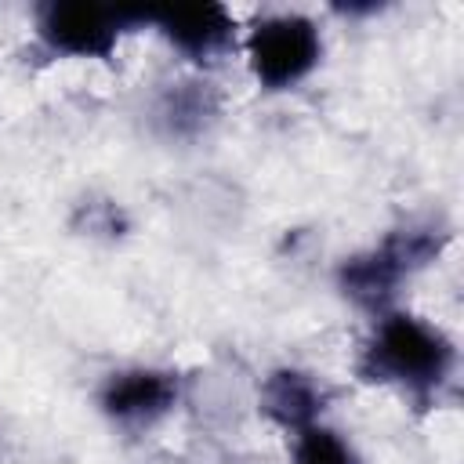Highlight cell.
Masks as SVG:
<instances>
[{
	"instance_id": "7a4b0ae2",
	"label": "cell",
	"mask_w": 464,
	"mask_h": 464,
	"mask_svg": "<svg viewBox=\"0 0 464 464\" xmlns=\"http://www.w3.org/2000/svg\"><path fill=\"white\" fill-rule=\"evenodd\" d=\"M446 243H450V228L442 221L410 218L392 232H384L366 250L344 257L337 268V286L355 308L377 315L395 304L402 283L424 272L446 250Z\"/></svg>"
},
{
	"instance_id": "277c9868",
	"label": "cell",
	"mask_w": 464,
	"mask_h": 464,
	"mask_svg": "<svg viewBox=\"0 0 464 464\" xmlns=\"http://www.w3.org/2000/svg\"><path fill=\"white\" fill-rule=\"evenodd\" d=\"M36 44L51 58H83L109 62L120 51L123 33L141 29L138 7H105V4H40L36 7Z\"/></svg>"
},
{
	"instance_id": "6da1fadb",
	"label": "cell",
	"mask_w": 464,
	"mask_h": 464,
	"mask_svg": "<svg viewBox=\"0 0 464 464\" xmlns=\"http://www.w3.org/2000/svg\"><path fill=\"white\" fill-rule=\"evenodd\" d=\"M355 373L366 384L392 388L417 406H431L453 384L457 344L439 323L392 304L370 319Z\"/></svg>"
},
{
	"instance_id": "52a82bcc",
	"label": "cell",
	"mask_w": 464,
	"mask_h": 464,
	"mask_svg": "<svg viewBox=\"0 0 464 464\" xmlns=\"http://www.w3.org/2000/svg\"><path fill=\"white\" fill-rule=\"evenodd\" d=\"M257 410L286 435L323 420L326 413V388L315 373L297 370V366H279L261 381L257 392Z\"/></svg>"
},
{
	"instance_id": "9c48e42d",
	"label": "cell",
	"mask_w": 464,
	"mask_h": 464,
	"mask_svg": "<svg viewBox=\"0 0 464 464\" xmlns=\"http://www.w3.org/2000/svg\"><path fill=\"white\" fill-rule=\"evenodd\" d=\"M290 464H362V453L341 428L315 420L290 435Z\"/></svg>"
},
{
	"instance_id": "ba28073f",
	"label": "cell",
	"mask_w": 464,
	"mask_h": 464,
	"mask_svg": "<svg viewBox=\"0 0 464 464\" xmlns=\"http://www.w3.org/2000/svg\"><path fill=\"white\" fill-rule=\"evenodd\" d=\"M156 116L170 134L188 138V134H199L218 116V105H214V94L207 91V83L192 80V83H174L170 91H163Z\"/></svg>"
},
{
	"instance_id": "3957f363",
	"label": "cell",
	"mask_w": 464,
	"mask_h": 464,
	"mask_svg": "<svg viewBox=\"0 0 464 464\" xmlns=\"http://www.w3.org/2000/svg\"><path fill=\"white\" fill-rule=\"evenodd\" d=\"M239 51L257 87L290 91L319 69L323 33L301 11H265L239 33Z\"/></svg>"
},
{
	"instance_id": "5b68a950",
	"label": "cell",
	"mask_w": 464,
	"mask_h": 464,
	"mask_svg": "<svg viewBox=\"0 0 464 464\" xmlns=\"http://www.w3.org/2000/svg\"><path fill=\"white\" fill-rule=\"evenodd\" d=\"M181 402V373L170 366H123L98 388L102 417L120 431H149Z\"/></svg>"
},
{
	"instance_id": "8992f818",
	"label": "cell",
	"mask_w": 464,
	"mask_h": 464,
	"mask_svg": "<svg viewBox=\"0 0 464 464\" xmlns=\"http://www.w3.org/2000/svg\"><path fill=\"white\" fill-rule=\"evenodd\" d=\"M138 22L156 29L170 51L192 65H218L239 47V22L221 4H174L138 7Z\"/></svg>"
}]
</instances>
